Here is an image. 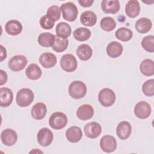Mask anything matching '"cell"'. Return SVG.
Wrapping results in <instances>:
<instances>
[{
    "instance_id": "6da1fadb",
    "label": "cell",
    "mask_w": 154,
    "mask_h": 154,
    "mask_svg": "<svg viewBox=\"0 0 154 154\" xmlns=\"http://www.w3.org/2000/svg\"><path fill=\"white\" fill-rule=\"evenodd\" d=\"M34 99V94L32 91L28 88H23L19 90L16 97L17 104L20 107H26L31 104Z\"/></svg>"
},
{
    "instance_id": "7a4b0ae2",
    "label": "cell",
    "mask_w": 154,
    "mask_h": 154,
    "mask_svg": "<svg viewBox=\"0 0 154 154\" xmlns=\"http://www.w3.org/2000/svg\"><path fill=\"white\" fill-rule=\"evenodd\" d=\"M87 86L81 81H74L69 86V94L75 99L84 97L87 93Z\"/></svg>"
},
{
    "instance_id": "3957f363",
    "label": "cell",
    "mask_w": 154,
    "mask_h": 154,
    "mask_svg": "<svg viewBox=\"0 0 154 154\" xmlns=\"http://www.w3.org/2000/svg\"><path fill=\"white\" fill-rule=\"evenodd\" d=\"M60 10L64 19L68 22H73L76 20L78 14V8L72 2H67L61 4Z\"/></svg>"
},
{
    "instance_id": "277c9868",
    "label": "cell",
    "mask_w": 154,
    "mask_h": 154,
    "mask_svg": "<svg viewBox=\"0 0 154 154\" xmlns=\"http://www.w3.org/2000/svg\"><path fill=\"white\" fill-rule=\"evenodd\" d=\"M67 122L66 115L62 112L57 111L51 114L49 120V124L52 129L59 130L64 128L67 125Z\"/></svg>"
},
{
    "instance_id": "5b68a950",
    "label": "cell",
    "mask_w": 154,
    "mask_h": 154,
    "mask_svg": "<svg viewBox=\"0 0 154 154\" xmlns=\"http://www.w3.org/2000/svg\"><path fill=\"white\" fill-rule=\"evenodd\" d=\"M115 93L110 88H105L102 89L98 94L99 103L105 107L112 106L116 101Z\"/></svg>"
},
{
    "instance_id": "8992f818",
    "label": "cell",
    "mask_w": 154,
    "mask_h": 154,
    "mask_svg": "<svg viewBox=\"0 0 154 154\" xmlns=\"http://www.w3.org/2000/svg\"><path fill=\"white\" fill-rule=\"evenodd\" d=\"M60 66L63 70L67 72H72L76 69L78 63L74 55L67 54L61 57L60 59Z\"/></svg>"
},
{
    "instance_id": "52a82bcc",
    "label": "cell",
    "mask_w": 154,
    "mask_h": 154,
    "mask_svg": "<svg viewBox=\"0 0 154 154\" xmlns=\"http://www.w3.org/2000/svg\"><path fill=\"white\" fill-rule=\"evenodd\" d=\"M152 109L150 104L146 101L138 102L134 107V114L140 119H146L151 114Z\"/></svg>"
},
{
    "instance_id": "ba28073f",
    "label": "cell",
    "mask_w": 154,
    "mask_h": 154,
    "mask_svg": "<svg viewBox=\"0 0 154 154\" xmlns=\"http://www.w3.org/2000/svg\"><path fill=\"white\" fill-rule=\"evenodd\" d=\"M54 139L52 132L47 128L40 129L37 132V140L38 144L43 147L49 146Z\"/></svg>"
},
{
    "instance_id": "9c48e42d",
    "label": "cell",
    "mask_w": 154,
    "mask_h": 154,
    "mask_svg": "<svg viewBox=\"0 0 154 154\" xmlns=\"http://www.w3.org/2000/svg\"><path fill=\"white\" fill-rule=\"evenodd\" d=\"M27 64V59L24 55H17L13 56L8 61V67L13 72L23 70Z\"/></svg>"
},
{
    "instance_id": "30bf717a",
    "label": "cell",
    "mask_w": 154,
    "mask_h": 154,
    "mask_svg": "<svg viewBox=\"0 0 154 154\" xmlns=\"http://www.w3.org/2000/svg\"><path fill=\"white\" fill-rule=\"evenodd\" d=\"M100 147L105 152H112L117 148V141L113 136L104 135L100 140Z\"/></svg>"
},
{
    "instance_id": "8fae6325",
    "label": "cell",
    "mask_w": 154,
    "mask_h": 154,
    "mask_svg": "<svg viewBox=\"0 0 154 154\" xmlns=\"http://www.w3.org/2000/svg\"><path fill=\"white\" fill-rule=\"evenodd\" d=\"M84 131L87 137L94 139L98 137L101 134L102 127L99 123L91 122L85 125Z\"/></svg>"
},
{
    "instance_id": "7c38bea8",
    "label": "cell",
    "mask_w": 154,
    "mask_h": 154,
    "mask_svg": "<svg viewBox=\"0 0 154 154\" xmlns=\"http://www.w3.org/2000/svg\"><path fill=\"white\" fill-rule=\"evenodd\" d=\"M1 140L5 146H12L17 140V134L12 129H5L1 134Z\"/></svg>"
},
{
    "instance_id": "4fadbf2b",
    "label": "cell",
    "mask_w": 154,
    "mask_h": 154,
    "mask_svg": "<svg viewBox=\"0 0 154 154\" xmlns=\"http://www.w3.org/2000/svg\"><path fill=\"white\" fill-rule=\"evenodd\" d=\"M132 132L131 124L126 121L120 122L116 128V134L118 137L122 140L128 138Z\"/></svg>"
},
{
    "instance_id": "5bb4252c",
    "label": "cell",
    "mask_w": 154,
    "mask_h": 154,
    "mask_svg": "<svg viewBox=\"0 0 154 154\" xmlns=\"http://www.w3.org/2000/svg\"><path fill=\"white\" fill-rule=\"evenodd\" d=\"M77 117L83 121L91 119L94 115V109L89 104H83L81 105L76 112Z\"/></svg>"
},
{
    "instance_id": "9a60e30c",
    "label": "cell",
    "mask_w": 154,
    "mask_h": 154,
    "mask_svg": "<svg viewBox=\"0 0 154 154\" xmlns=\"http://www.w3.org/2000/svg\"><path fill=\"white\" fill-rule=\"evenodd\" d=\"M101 8L105 13L116 14L120 10V2L118 0H103Z\"/></svg>"
},
{
    "instance_id": "2e32d148",
    "label": "cell",
    "mask_w": 154,
    "mask_h": 154,
    "mask_svg": "<svg viewBox=\"0 0 154 154\" xmlns=\"http://www.w3.org/2000/svg\"><path fill=\"white\" fill-rule=\"evenodd\" d=\"M57 57L51 52H45L40 55L39 62L45 69H49L54 67L57 64Z\"/></svg>"
},
{
    "instance_id": "e0dca14e",
    "label": "cell",
    "mask_w": 154,
    "mask_h": 154,
    "mask_svg": "<svg viewBox=\"0 0 154 154\" xmlns=\"http://www.w3.org/2000/svg\"><path fill=\"white\" fill-rule=\"evenodd\" d=\"M82 137L81 129L78 126H71L68 128L66 132V137L67 140L71 143L79 142Z\"/></svg>"
},
{
    "instance_id": "ac0fdd59",
    "label": "cell",
    "mask_w": 154,
    "mask_h": 154,
    "mask_svg": "<svg viewBox=\"0 0 154 154\" xmlns=\"http://www.w3.org/2000/svg\"><path fill=\"white\" fill-rule=\"evenodd\" d=\"M123 50V48L121 43L113 41L108 45L106 47V54L109 57L116 58L122 55Z\"/></svg>"
},
{
    "instance_id": "d6986e66",
    "label": "cell",
    "mask_w": 154,
    "mask_h": 154,
    "mask_svg": "<svg viewBox=\"0 0 154 154\" xmlns=\"http://www.w3.org/2000/svg\"><path fill=\"white\" fill-rule=\"evenodd\" d=\"M5 30L9 35H17L22 32V25L17 20H10L6 23Z\"/></svg>"
},
{
    "instance_id": "ffe728a7",
    "label": "cell",
    "mask_w": 154,
    "mask_h": 154,
    "mask_svg": "<svg viewBox=\"0 0 154 154\" xmlns=\"http://www.w3.org/2000/svg\"><path fill=\"white\" fill-rule=\"evenodd\" d=\"M46 112L47 108L46 105L43 102H38L32 107L31 114L33 119L39 120L45 117Z\"/></svg>"
},
{
    "instance_id": "44dd1931",
    "label": "cell",
    "mask_w": 154,
    "mask_h": 154,
    "mask_svg": "<svg viewBox=\"0 0 154 154\" xmlns=\"http://www.w3.org/2000/svg\"><path fill=\"white\" fill-rule=\"evenodd\" d=\"M140 12V3L137 0L128 1L125 6V13L131 18H134L138 16Z\"/></svg>"
},
{
    "instance_id": "7402d4cb",
    "label": "cell",
    "mask_w": 154,
    "mask_h": 154,
    "mask_svg": "<svg viewBox=\"0 0 154 154\" xmlns=\"http://www.w3.org/2000/svg\"><path fill=\"white\" fill-rule=\"evenodd\" d=\"M0 97L1 106L7 107L10 106L13 100V94L12 90L7 87H1Z\"/></svg>"
},
{
    "instance_id": "603a6c76",
    "label": "cell",
    "mask_w": 154,
    "mask_h": 154,
    "mask_svg": "<svg viewBox=\"0 0 154 154\" xmlns=\"http://www.w3.org/2000/svg\"><path fill=\"white\" fill-rule=\"evenodd\" d=\"M80 22L84 26H93L97 22L96 14L90 10L85 11L80 16Z\"/></svg>"
},
{
    "instance_id": "cb8c5ba5",
    "label": "cell",
    "mask_w": 154,
    "mask_h": 154,
    "mask_svg": "<svg viewBox=\"0 0 154 154\" xmlns=\"http://www.w3.org/2000/svg\"><path fill=\"white\" fill-rule=\"evenodd\" d=\"M78 58L82 61H87L92 56L93 51L90 46L87 44L80 45L76 51Z\"/></svg>"
},
{
    "instance_id": "d4e9b609",
    "label": "cell",
    "mask_w": 154,
    "mask_h": 154,
    "mask_svg": "<svg viewBox=\"0 0 154 154\" xmlns=\"http://www.w3.org/2000/svg\"><path fill=\"white\" fill-rule=\"evenodd\" d=\"M152 23L151 20L146 17H141L138 19L135 25L136 30L140 34H145L149 32L152 28Z\"/></svg>"
},
{
    "instance_id": "484cf974",
    "label": "cell",
    "mask_w": 154,
    "mask_h": 154,
    "mask_svg": "<svg viewBox=\"0 0 154 154\" xmlns=\"http://www.w3.org/2000/svg\"><path fill=\"white\" fill-rule=\"evenodd\" d=\"M25 75L27 78L31 80H37L41 77L42 72L37 64L32 63L26 67L25 70Z\"/></svg>"
},
{
    "instance_id": "4316f807",
    "label": "cell",
    "mask_w": 154,
    "mask_h": 154,
    "mask_svg": "<svg viewBox=\"0 0 154 154\" xmlns=\"http://www.w3.org/2000/svg\"><path fill=\"white\" fill-rule=\"evenodd\" d=\"M55 35L51 32L41 33L37 38L38 44L43 47L52 46L55 42Z\"/></svg>"
},
{
    "instance_id": "83f0119b",
    "label": "cell",
    "mask_w": 154,
    "mask_h": 154,
    "mask_svg": "<svg viewBox=\"0 0 154 154\" xmlns=\"http://www.w3.org/2000/svg\"><path fill=\"white\" fill-rule=\"evenodd\" d=\"M140 69L141 73L146 76L154 74V62L151 59H145L140 64Z\"/></svg>"
},
{
    "instance_id": "f1b7e54d",
    "label": "cell",
    "mask_w": 154,
    "mask_h": 154,
    "mask_svg": "<svg viewBox=\"0 0 154 154\" xmlns=\"http://www.w3.org/2000/svg\"><path fill=\"white\" fill-rule=\"evenodd\" d=\"M55 31L57 36L66 38L70 35L72 29L70 26L67 23L61 22L57 24L55 28Z\"/></svg>"
},
{
    "instance_id": "f546056e",
    "label": "cell",
    "mask_w": 154,
    "mask_h": 154,
    "mask_svg": "<svg viewBox=\"0 0 154 154\" xmlns=\"http://www.w3.org/2000/svg\"><path fill=\"white\" fill-rule=\"evenodd\" d=\"M73 35L76 40L84 42L87 40L90 37L91 31L87 28L79 27L73 32Z\"/></svg>"
},
{
    "instance_id": "4dcf8cb0",
    "label": "cell",
    "mask_w": 154,
    "mask_h": 154,
    "mask_svg": "<svg viewBox=\"0 0 154 154\" xmlns=\"http://www.w3.org/2000/svg\"><path fill=\"white\" fill-rule=\"evenodd\" d=\"M115 35L116 37L120 41L128 42L132 38L133 32L130 29L125 27H121L116 31Z\"/></svg>"
},
{
    "instance_id": "1f68e13d",
    "label": "cell",
    "mask_w": 154,
    "mask_h": 154,
    "mask_svg": "<svg viewBox=\"0 0 154 154\" xmlns=\"http://www.w3.org/2000/svg\"><path fill=\"white\" fill-rule=\"evenodd\" d=\"M69 45V40L67 38H61L58 36H55V42L52 46L54 51L57 52H62L64 51Z\"/></svg>"
},
{
    "instance_id": "d6a6232c",
    "label": "cell",
    "mask_w": 154,
    "mask_h": 154,
    "mask_svg": "<svg viewBox=\"0 0 154 154\" xmlns=\"http://www.w3.org/2000/svg\"><path fill=\"white\" fill-rule=\"evenodd\" d=\"M117 23L115 20L111 17H104L100 22V26L101 29L105 31L109 32L116 27Z\"/></svg>"
},
{
    "instance_id": "836d02e7",
    "label": "cell",
    "mask_w": 154,
    "mask_h": 154,
    "mask_svg": "<svg viewBox=\"0 0 154 154\" xmlns=\"http://www.w3.org/2000/svg\"><path fill=\"white\" fill-rule=\"evenodd\" d=\"M141 46L143 49L150 53L154 52V36L152 35L144 37L141 41Z\"/></svg>"
},
{
    "instance_id": "e575fe53",
    "label": "cell",
    "mask_w": 154,
    "mask_h": 154,
    "mask_svg": "<svg viewBox=\"0 0 154 154\" xmlns=\"http://www.w3.org/2000/svg\"><path fill=\"white\" fill-rule=\"evenodd\" d=\"M143 93L144 95L152 97L154 95V80L150 79L144 82L142 86Z\"/></svg>"
},
{
    "instance_id": "d590c367",
    "label": "cell",
    "mask_w": 154,
    "mask_h": 154,
    "mask_svg": "<svg viewBox=\"0 0 154 154\" xmlns=\"http://www.w3.org/2000/svg\"><path fill=\"white\" fill-rule=\"evenodd\" d=\"M46 15L55 22L58 20L61 16L60 8L57 5H52L49 7L47 10Z\"/></svg>"
},
{
    "instance_id": "8d00e7d4",
    "label": "cell",
    "mask_w": 154,
    "mask_h": 154,
    "mask_svg": "<svg viewBox=\"0 0 154 154\" xmlns=\"http://www.w3.org/2000/svg\"><path fill=\"white\" fill-rule=\"evenodd\" d=\"M40 25L43 29H51L54 27L55 25V21L47 15H45L40 18Z\"/></svg>"
},
{
    "instance_id": "74e56055",
    "label": "cell",
    "mask_w": 154,
    "mask_h": 154,
    "mask_svg": "<svg viewBox=\"0 0 154 154\" xmlns=\"http://www.w3.org/2000/svg\"><path fill=\"white\" fill-rule=\"evenodd\" d=\"M78 2L80 4V5L83 7H89L91 5H92V4L94 2V1H91V0H81L80 1L79 0Z\"/></svg>"
},
{
    "instance_id": "f35d334b",
    "label": "cell",
    "mask_w": 154,
    "mask_h": 154,
    "mask_svg": "<svg viewBox=\"0 0 154 154\" xmlns=\"http://www.w3.org/2000/svg\"><path fill=\"white\" fill-rule=\"evenodd\" d=\"M1 72V85L5 84L7 81V75L3 70H0Z\"/></svg>"
},
{
    "instance_id": "ab89813d",
    "label": "cell",
    "mask_w": 154,
    "mask_h": 154,
    "mask_svg": "<svg viewBox=\"0 0 154 154\" xmlns=\"http://www.w3.org/2000/svg\"><path fill=\"white\" fill-rule=\"evenodd\" d=\"M0 47H1V61H2L7 57V51L2 45H1Z\"/></svg>"
}]
</instances>
